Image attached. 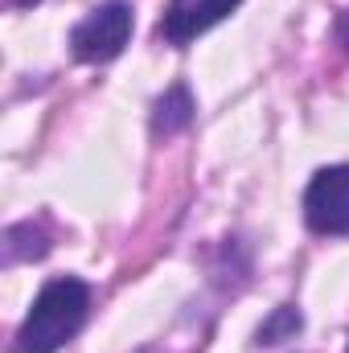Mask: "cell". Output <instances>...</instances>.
Returning a JSON list of instances; mask_svg holds the SVG:
<instances>
[{
  "label": "cell",
  "mask_w": 349,
  "mask_h": 353,
  "mask_svg": "<svg viewBox=\"0 0 349 353\" xmlns=\"http://www.w3.org/2000/svg\"><path fill=\"white\" fill-rule=\"evenodd\" d=\"M87 308H90V288L74 275H62V279H50L21 333H17V353H58L87 321Z\"/></svg>",
  "instance_id": "6da1fadb"
},
{
  "label": "cell",
  "mask_w": 349,
  "mask_h": 353,
  "mask_svg": "<svg viewBox=\"0 0 349 353\" xmlns=\"http://www.w3.org/2000/svg\"><path fill=\"white\" fill-rule=\"evenodd\" d=\"M128 37H132V4L128 0H107V4L90 8L74 25L70 50H74L79 62H111V58L123 54Z\"/></svg>",
  "instance_id": "7a4b0ae2"
},
{
  "label": "cell",
  "mask_w": 349,
  "mask_h": 353,
  "mask_svg": "<svg viewBox=\"0 0 349 353\" xmlns=\"http://www.w3.org/2000/svg\"><path fill=\"white\" fill-rule=\"evenodd\" d=\"M304 218L317 234H349V165H333L308 181Z\"/></svg>",
  "instance_id": "3957f363"
},
{
  "label": "cell",
  "mask_w": 349,
  "mask_h": 353,
  "mask_svg": "<svg viewBox=\"0 0 349 353\" xmlns=\"http://www.w3.org/2000/svg\"><path fill=\"white\" fill-rule=\"evenodd\" d=\"M239 4L243 0H169V8L161 17V37L169 46H189L197 33H206L210 25L230 17Z\"/></svg>",
  "instance_id": "277c9868"
},
{
  "label": "cell",
  "mask_w": 349,
  "mask_h": 353,
  "mask_svg": "<svg viewBox=\"0 0 349 353\" xmlns=\"http://www.w3.org/2000/svg\"><path fill=\"white\" fill-rule=\"evenodd\" d=\"M193 123V99H189V90L185 87H173L161 103H157V115H152V132L157 136H177V132H185Z\"/></svg>",
  "instance_id": "5b68a950"
},
{
  "label": "cell",
  "mask_w": 349,
  "mask_h": 353,
  "mask_svg": "<svg viewBox=\"0 0 349 353\" xmlns=\"http://www.w3.org/2000/svg\"><path fill=\"white\" fill-rule=\"evenodd\" d=\"M50 251V239L41 226L33 222H21L4 234V263H17V259H41Z\"/></svg>",
  "instance_id": "8992f818"
},
{
  "label": "cell",
  "mask_w": 349,
  "mask_h": 353,
  "mask_svg": "<svg viewBox=\"0 0 349 353\" xmlns=\"http://www.w3.org/2000/svg\"><path fill=\"white\" fill-rule=\"evenodd\" d=\"M300 325H304V316H300L292 304L275 308V312H271V316L259 325V345H279V341H292V337L300 333Z\"/></svg>",
  "instance_id": "52a82bcc"
},
{
  "label": "cell",
  "mask_w": 349,
  "mask_h": 353,
  "mask_svg": "<svg viewBox=\"0 0 349 353\" xmlns=\"http://www.w3.org/2000/svg\"><path fill=\"white\" fill-rule=\"evenodd\" d=\"M337 37H341V46L349 50V8L341 12V21H337Z\"/></svg>",
  "instance_id": "ba28073f"
},
{
  "label": "cell",
  "mask_w": 349,
  "mask_h": 353,
  "mask_svg": "<svg viewBox=\"0 0 349 353\" xmlns=\"http://www.w3.org/2000/svg\"><path fill=\"white\" fill-rule=\"evenodd\" d=\"M25 4H33V0H8V8H25Z\"/></svg>",
  "instance_id": "9c48e42d"
}]
</instances>
